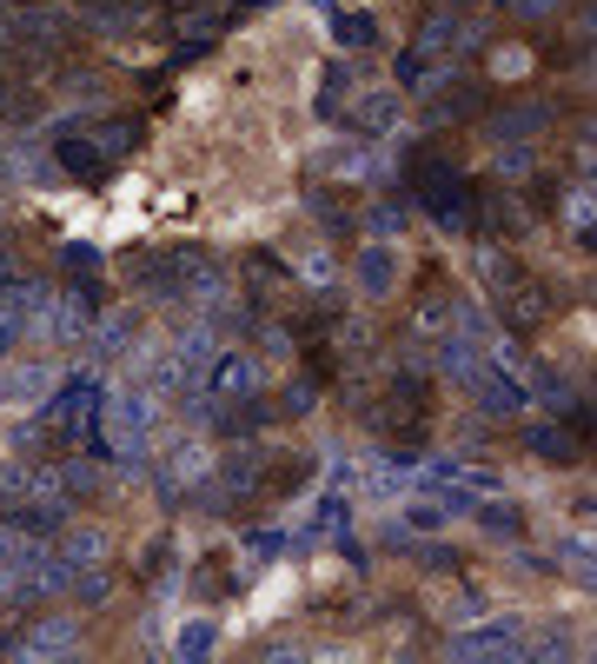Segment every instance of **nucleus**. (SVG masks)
Here are the masks:
<instances>
[{"label": "nucleus", "mask_w": 597, "mask_h": 664, "mask_svg": "<svg viewBox=\"0 0 597 664\" xmlns=\"http://www.w3.org/2000/svg\"><path fill=\"white\" fill-rule=\"evenodd\" d=\"M405 173H412V193H419L425 219H439L445 233H465V219H472V180L459 173V160L439 153V146H412Z\"/></svg>", "instance_id": "1"}, {"label": "nucleus", "mask_w": 597, "mask_h": 664, "mask_svg": "<svg viewBox=\"0 0 597 664\" xmlns=\"http://www.w3.org/2000/svg\"><path fill=\"white\" fill-rule=\"evenodd\" d=\"M93 426H100V439H106V452L120 466H146V452H153V392L146 386L106 392L100 412H93Z\"/></svg>", "instance_id": "2"}, {"label": "nucleus", "mask_w": 597, "mask_h": 664, "mask_svg": "<svg viewBox=\"0 0 597 664\" xmlns=\"http://www.w3.org/2000/svg\"><path fill=\"white\" fill-rule=\"evenodd\" d=\"M73 40V13L60 7H13V27H7V47H20L27 60H47Z\"/></svg>", "instance_id": "3"}, {"label": "nucleus", "mask_w": 597, "mask_h": 664, "mask_svg": "<svg viewBox=\"0 0 597 664\" xmlns=\"http://www.w3.org/2000/svg\"><path fill=\"white\" fill-rule=\"evenodd\" d=\"M0 652H20V658H73V652H80V625H73L66 612H53V619H33L27 632H13Z\"/></svg>", "instance_id": "4"}, {"label": "nucleus", "mask_w": 597, "mask_h": 664, "mask_svg": "<svg viewBox=\"0 0 597 664\" xmlns=\"http://www.w3.org/2000/svg\"><path fill=\"white\" fill-rule=\"evenodd\" d=\"M193 266H199V259H186V253H140L126 273H133V286H140V293L179 299V293H186V279H193Z\"/></svg>", "instance_id": "5"}, {"label": "nucleus", "mask_w": 597, "mask_h": 664, "mask_svg": "<svg viewBox=\"0 0 597 664\" xmlns=\"http://www.w3.org/2000/svg\"><path fill=\"white\" fill-rule=\"evenodd\" d=\"M33 333H47L53 346H73L80 333H93V293H86V286H73V293L47 299V313H40V326H33Z\"/></svg>", "instance_id": "6"}, {"label": "nucleus", "mask_w": 597, "mask_h": 664, "mask_svg": "<svg viewBox=\"0 0 597 664\" xmlns=\"http://www.w3.org/2000/svg\"><path fill=\"white\" fill-rule=\"evenodd\" d=\"M498 319H505L512 333H538V326L552 319V286H538V279H512V286L498 293Z\"/></svg>", "instance_id": "7"}, {"label": "nucleus", "mask_w": 597, "mask_h": 664, "mask_svg": "<svg viewBox=\"0 0 597 664\" xmlns=\"http://www.w3.org/2000/svg\"><path fill=\"white\" fill-rule=\"evenodd\" d=\"M47 160H53V173L73 180V186H100V180H106V160L93 153V140H86V133H66V126H60V140H53Z\"/></svg>", "instance_id": "8"}, {"label": "nucleus", "mask_w": 597, "mask_h": 664, "mask_svg": "<svg viewBox=\"0 0 597 664\" xmlns=\"http://www.w3.org/2000/svg\"><path fill=\"white\" fill-rule=\"evenodd\" d=\"M159 479H166V499L193 492L199 479H213V446H206V439H179V446L159 459Z\"/></svg>", "instance_id": "9"}, {"label": "nucleus", "mask_w": 597, "mask_h": 664, "mask_svg": "<svg viewBox=\"0 0 597 664\" xmlns=\"http://www.w3.org/2000/svg\"><path fill=\"white\" fill-rule=\"evenodd\" d=\"M445 658H525V645H518V625L498 619V625H478V632L445 639Z\"/></svg>", "instance_id": "10"}, {"label": "nucleus", "mask_w": 597, "mask_h": 664, "mask_svg": "<svg viewBox=\"0 0 597 664\" xmlns=\"http://www.w3.org/2000/svg\"><path fill=\"white\" fill-rule=\"evenodd\" d=\"M206 386H213V399H253V392H259V359H246V353H213Z\"/></svg>", "instance_id": "11"}, {"label": "nucleus", "mask_w": 597, "mask_h": 664, "mask_svg": "<svg viewBox=\"0 0 597 664\" xmlns=\"http://www.w3.org/2000/svg\"><path fill=\"white\" fill-rule=\"evenodd\" d=\"M432 100H439L432 120H478V113L492 106V86H485V80H439Z\"/></svg>", "instance_id": "12"}, {"label": "nucleus", "mask_w": 597, "mask_h": 664, "mask_svg": "<svg viewBox=\"0 0 597 664\" xmlns=\"http://www.w3.org/2000/svg\"><path fill=\"white\" fill-rule=\"evenodd\" d=\"M552 120H558V113H552L545 100H518V106H498V113H492V133H498V140H538Z\"/></svg>", "instance_id": "13"}, {"label": "nucleus", "mask_w": 597, "mask_h": 664, "mask_svg": "<svg viewBox=\"0 0 597 664\" xmlns=\"http://www.w3.org/2000/svg\"><path fill=\"white\" fill-rule=\"evenodd\" d=\"M405 120V100L392 93V86H372V93H359V106H352V126L359 133H392Z\"/></svg>", "instance_id": "14"}, {"label": "nucleus", "mask_w": 597, "mask_h": 664, "mask_svg": "<svg viewBox=\"0 0 597 664\" xmlns=\"http://www.w3.org/2000/svg\"><path fill=\"white\" fill-rule=\"evenodd\" d=\"M53 559L73 565V572H80V565H106V532H100V525H66Z\"/></svg>", "instance_id": "15"}, {"label": "nucleus", "mask_w": 597, "mask_h": 664, "mask_svg": "<svg viewBox=\"0 0 597 664\" xmlns=\"http://www.w3.org/2000/svg\"><path fill=\"white\" fill-rule=\"evenodd\" d=\"M53 392V366H7L0 372V406H27Z\"/></svg>", "instance_id": "16"}, {"label": "nucleus", "mask_w": 597, "mask_h": 664, "mask_svg": "<svg viewBox=\"0 0 597 664\" xmlns=\"http://www.w3.org/2000/svg\"><path fill=\"white\" fill-rule=\"evenodd\" d=\"M359 286H366V293H372V299H385V293H392V286H399V253H392V246H385V239H379V246H366V253H359Z\"/></svg>", "instance_id": "17"}, {"label": "nucleus", "mask_w": 597, "mask_h": 664, "mask_svg": "<svg viewBox=\"0 0 597 664\" xmlns=\"http://www.w3.org/2000/svg\"><path fill=\"white\" fill-rule=\"evenodd\" d=\"M93 412H100V386L80 372V379H73V392L60 399V432H66V439H73V432H86V426H93Z\"/></svg>", "instance_id": "18"}, {"label": "nucleus", "mask_w": 597, "mask_h": 664, "mask_svg": "<svg viewBox=\"0 0 597 664\" xmlns=\"http://www.w3.org/2000/svg\"><path fill=\"white\" fill-rule=\"evenodd\" d=\"M86 140H93V153H100L106 166H120V160H126V153L140 146V126H133V120H100V126H93Z\"/></svg>", "instance_id": "19"}, {"label": "nucleus", "mask_w": 597, "mask_h": 664, "mask_svg": "<svg viewBox=\"0 0 597 664\" xmlns=\"http://www.w3.org/2000/svg\"><path fill=\"white\" fill-rule=\"evenodd\" d=\"M478 386V412H492V419H518L525 412V386L518 379H472Z\"/></svg>", "instance_id": "20"}, {"label": "nucleus", "mask_w": 597, "mask_h": 664, "mask_svg": "<svg viewBox=\"0 0 597 664\" xmlns=\"http://www.w3.org/2000/svg\"><path fill=\"white\" fill-rule=\"evenodd\" d=\"M452 47H459V20H452V7H445V13H432V20L419 27V47H412V53L432 67V60H445Z\"/></svg>", "instance_id": "21"}, {"label": "nucleus", "mask_w": 597, "mask_h": 664, "mask_svg": "<svg viewBox=\"0 0 597 664\" xmlns=\"http://www.w3.org/2000/svg\"><path fill=\"white\" fill-rule=\"evenodd\" d=\"M532 452L552 459V466H572V459L585 452V439H578L572 426H532Z\"/></svg>", "instance_id": "22"}, {"label": "nucleus", "mask_w": 597, "mask_h": 664, "mask_svg": "<svg viewBox=\"0 0 597 664\" xmlns=\"http://www.w3.org/2000/svg\"><path fill=\"white\" fill-rule=\"evenodd\" d=\"M7 525L40 539V532H60V525H66V505H60V499H33V505H13V512H7Z\"/></svg>", "instance_id": "23"}, {"label": "nucleus", "mask_w": 597, "mask_h": 664, "mask_svg": "<svg viewBox=\"0 0 597 664\" xmlns=\"http://www.w3.org/2000/svg\"><path fill=\"white\" fill-rule=\"evenodd\" d=\"M40 120V93L0 73V126H33Z\"/></svg>", "instance_id": "24"}, {"label": "nucleus", "mask_w": 597, "mask_h": 664, "mask_svg": "<svg viewBox=\"0 0 597 664\" xmlns=\"http://www.w3.org/2000/svg\"><path fill=\"white\" fill-rule=\"evenodd\" d=\"M326 173H339V180H379L385 166H379L366 146H332V153H326Z\"/></svg>", "instance_id": "25"}, {"label": "nucleus", "mask_w": 597, "mask_h": 664, "mask_svg": "<svg viewBox=\"0 0 597 664\" xmlns=\"http://www.w3.org/2000/svg\"><path fill=\"white\" fill-rule=\"evenodd\" d=\"M133 333H140V319H133V313H113V319L93 333V353H100V359H113V353H126V346H133Z\"/></svg>", "instance_id": "26"}, {"label": "nucleus", "mask_w": 597, "mask_h": 664, "mask_svg": "<svg viewBox=\"0 0 597 664\" xmlns=\"http://www.w3.org/2000/svg\"><path fill=\"white\" fill-rule=\"evenodd\" d=\"M93 27H100V33H133V27H140V0H100V7H93Z\"/></svg>", "instance_id": "27"}, {"label": "nucleus", "mask_w": 597, "mask_h": 664, "mask_svg": "<svg viewBox=\"0 0 597 664\" xmlns=\"http://www.w3.org/2000/svg\"><path fill=\"white\" fill-rule=\"evenodd\" d=\"M472 512H478V525H485L492 539H518V532H525V512H518V505H472Z\"/></svg>", "instance_id": "28"}, {"label": "nucleus", "mask_w": 597, "mask_h": 664, "mask_svg": "<svg viewBox=\"0 0 597 664\" xmlns=\"http://www.w3.org/2000/svg\"><path fill=\"white\" fill-rule=\"evenodd\" d=\"M213 645H219V625H213V619H193V625H179V645H173V652H179V658H206Z\"/></svg>", "instance_id": "29"}, {"label": "nucleus", "mask_w": 597, "mask_h": 664, "mask_svg": "<svg viewBox=\"0 0 597 664\" xmlns=\"http://www.w3.org/2000/svg\"><path fill=\"white\" fill-rule=\"evenodd\" d=\"M532 166H538V153H532V140H512V146H505V153L492 160V173H498V180H525Z\"/></svg>", "instance_id": "30"}, {"label": "nucleus", "mask_w": 597, "mask_h": 664, "mask_svg": "<svg viewBox=\"0 0 597 664\" xmlns=\"http://www.w3.org/2000/svg\"><path fill=\"white\" fill-rule=\"evenodd\" d=\"M60 266H66L80 286H93V279H100V246H86V239H80V246H66V253H60Z\"/></svg>", "instance_id": "31"}, {"label": "nucleus", "mask_w": 597, "mask_h": 664, "mask_svg": "<svg viewBox=\"0 0 597 664\" xmlns=\"http://www.w3.org/2000/svg\"><path fill=\"white\" fill-rule=\"evenodd\" d=\"M445 326H452V293L432 286V293L419 299V333H445Z\"/></svg>", "instance_id": "32"}, {"label": "nucleus", "mask_w": 597, "mask_h": 664, "mask_svg": "<svg viewBox=\"0 0 597 664\" xmlns=\"http://www.w3.org/2000/svg\"><path fill=\"white\" fill-rule=\"evenodd\" d=\"M332 27H339V47H372V40H379V27H372V13H339Z\"/></svg>", "instance_id": "33"}, {"label": "nucleus", "mask_w": 597, "mask_h": 664, "mask_svg": "<svg viewBox=\"0 0 597 664\" xmlns=\"http://www.w3.org/2000/svg\"><path fill=\"white\" fill-rule=\"evenodd\" d=\"M312 213H319V226H326V233H352V213H346V200H332V193H312Z\"/></svg>", "instance_id": "34"}, {"label": "nucleus", "mask_w": 597, "mask_h": 664, "mask_svg": "<svg viewBox=\"0 0 597 664\" xmlns=\"http://www.w3.org/2000/svg\"><path fill=\"white\" fill-rule=\"evenodd\" d=\"M405 219H412V213H405V200H399V193H392V200H379V206H372V219H366V226H372V233H379V239H385V233H399V226H405Z\"/></svg>", "instance_id": "35"}, {"label": "nucleus", "mask_w": 597, "mask_h": 664, "mask_svg": "<svg viewBox=\"0 0 597 664\" xmlns=\"http://www.w3.org/2000/svg\"><path fill=\"white\" fill-rule=\"evenodd\" d=\"M346 525H352V505H346V499H319V519H312V532H332V539H346Z\"/></svg>", "instance_id": "36"}, {"label": "nucleus", "mask_w": 597, "mask_h": 664, "mask_svg": "<svg viewBox=\"0 0 597 664\" xmlns=\"http://www.w3.org/2000/svg\"><path fill=\"white\" fill-rule=\"evenodd\" d=\"M512 279H525V273H518V259H512V253H492V259H485V286H492V293H505Z\"/></svg>", "instance_id": "37"}, {"label": "nucleus", "mask_w": 597, "mask_h": 664, "mask_svg": "<svg viewBox=\"0 0 597 664\" xmlns=\"http://www.w3.org/2000/svg\"><path fill=\"white\" fill-rule=\"evenodd\" d=\"M565 219H572V233H578V239L591 233V186H585V180H578V193H572V213H565Z\"/></svg>", "instance_id": "38"}, {"label": "nucleus", "mask_w": 597, "mask_h": 664, "mask_svg": "<svg viewBox=\"0 0 597 664\" xmlns=\"http://www.w3.org/2000/svg\"><path fill=\"white\" fill-rule=\"evenodd\" d=\"M312 399H319V386H312V379H299V386H286V392H279V412H312Z\"/></svg>", "instance_id": "39"}, {"label": "nucleus", "mask_w": 597, "mask_h": 664, "mask_svg": "<svg viewBox=\"0 0 597 664\" xmlns=\"http://www.w3.org/2000/svg\"><path fill=\"white\" fill-rule=\"evenodd\" d=\"M565 565L578 572V585L591 579V539H565Z\"/></svg>", "instance_id": "40"}, {"label": "nucleus", "mask_w": 597, "mask_h": 664, "mask_svg": "<svg viewBox=\"0 0 597 664\" xmlns=\"http://www.w3.org/2000/svg\"><path fill=\"white\" fill-rule=\"evenodd\" d=\"M339 100H346V73L332 67V73H326V86H319V113H339Z\"/></svg>", "instance_id": "41"}, {"label": "nucleus", "mask_w": 597, "mask_h": 664, "mask_svg": "<svg viewBox=\"0 0 597 664\" xmlns=\"http://www.w3.org/2000/svg\"><path fill=\"white\" fill-rule=\"evenodd\" d=\"M512 13H525V20H558L565 0H512Z\"/></svg>", "instance_id": "42"}, {"label": "nucleus", "mask_w": 597, "mask_h": 664, "mask_svg": "<svg viewBox=\"0 0 597 664\" xmlns=\"http://www.w3.org/2000/svg\"><path fill=\"white\" fill-rule=\"evenodd\" d=\"M13 559H20V532H13V525H7V532H0V579H7V572H13Z\"/></svg>", "instance_id": "43"}, {"label": "nucleus", "mask_w": 597, "mask_h": 664, "mask_svg": "<svg viewBox=\"0 0 597 664\" xmlns=\"http://www.w3.org/2000/svg\"><path fill=\"white\" fill-rule=\"evenodd\" d=\"M439 519H445V505H419V512H412V525H419V532H432Z\"/></svg>", "instance_id": "44"}, {"label": "nucleus", "mask_w": 597, "mask_h": 664, "mask_svg": "<svg viewBox=\"0 0 597 664\" xmlns=\"http://www.w3.org/2000/svg\"><path fill=\"white\" fill-rule=\"evenodd\" d=\"M7 27H13V0H0V53H13V47H7Z\"/></svg>", "instance_id": "45"}, {"label": "nucleus", "mask_w": 597, "mask_h": 664, "mask_svg": "<svg viewBox=\"0 0 597 664\" xmlns=\"http://www.w3.org/2000/svg\"><path fill=\"white\" fill-rule=\"evenodd\" d=\"M239 7H266V0H239Z\"/></svg>", "instance_id": "46"}, {"label": "nucleus", "mask_w": 597, "mask_h": 664, "mask_svg": "<svg viewBox=\"0 0 597 664\" xmlns=\"http://www.w3.org/2000/svg\"><path fill=\"white\" fill-rule=\"evenodd\" d=\"M193 7H213V0H193Z\"/></svg>", "instance_id": "47"}, {"label": "nucleus", "mask_w": 597, "mask_h": 664, "mask_svg": "<svg viewBox=\"0 0 597 664\" xmlns=\"http://www.w3.org/2000/svg\"><path fill=\"white\" fill-rule=\"evenodd\" d=\"M445 7H465V0H445Z\"/></svg>", "instance_id": "48"}, {"label": "nucleus", "mask_w": 597, "mask_h": 664, "mask_svg": "<svg viewBox=\"0 0 597 664\" xmlns=\"http://www.w3.org/2000/svg\"><path fill=\"white\" fill-rule=\"evenodd\" d=\"M86 7H100V0H86Z\"/></svg>", "instance_id": "49"}]
</instances>
